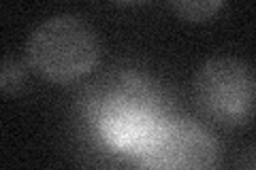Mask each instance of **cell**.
Instances as JSON below:
<instances>
[{"label":"cell","mask_w":256,"mask_h":170,"mask_svg":"<svg viewBox=\"0 0 256 170\" xmlns=\"http://www.w3.org/2000/svg\"><path fill=\"white\" fill-rule=\"evenodd\" d=\"M82 104L96 134L122 153H139L164 124L158 90L134 70L100 75L88 85Z\"/></svg>","instance_id":"cell-1"},{"label":"cell","mask_w":256,"mask_h":170,"mask_svg":"<svg viewBox=\"0 0 256 170\" xmlns=\"http://www.w3.org/2000/svg\"><path fill=\"white\" fill-rule=\"evenodd\" d=\"M28 60L47 79L75 81L98 60V38L84 19L56 15L30 34Z\"/></svg>","instance_id":"cell-2"},{"label":"cell","mask_w":256,"mask_h":170,"mask_svg":"<svg viewBox=\"0 0 256 170\" xmlns=\"http://www.w3.org/2000/svg\"><path fill=\"white\" fill-rule=\"evenodd\" d=\"M198 111L222 126H242L256 115V72L237 58H212L194 77Z\"/></svg>","instance_id":"cell-3"},{"label":"cell","mask_w":256,"mask_h":170,"mask_svg":"<svg viewBox=\"0 0 256 170\" xmlns=\"http://www.w3.org/2000/svg\"><path fill=\"white\" fill-rule=\"evenodd\" d=\"M218 149L198 124L169 119L139 151V170H216Z\"/></svg>","instance_id":"cell-4"},{"label":"cell","mask_w":256,"mask_h":170,"mask_svg":"<svg viewBox=\"0 0 256 170\" xmlns=\"http://www.w3.org/2000/svg\"><path fill=\"white\" fill-rule=\"evenodd\" d=\"M171 9L184 19L205 21V19H212L222 9V2H210V0H205V2H175L171 4Z\"/></svg>","instance_id":"cell-5"},{"label":"cell","mask_w":256,"mask_h":170,"mask_svg":"<svg viewBox=\"0 0 256 170\" xmlns=\"http://www.w3.org/2000/svg\"><path fill=\"white\" fill-rule=\"evenodd\" d=\"M22 83H24V70L20 66V62L13 58H4L2 68H0V87H2V92L4 94L20 92Z\"/></svg>","instance_id":"cell-6"},{"label":"cell","mask_w":256,"mask_h":170,"mask_svg":"<svg viewBox=\"0 0 256 170\" xmlns=\"http://www.w3.org/2000/svg\"><path fill=\"white\" fill-rule=\"evenodd\" d=\"M237 170H256V145L246 149L237 160Z\"/></svg>","instance_id":"cell-7"}]
</instances>
